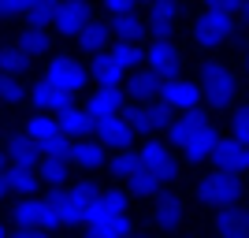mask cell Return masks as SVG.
<instances>
[{
    "label": "cell",
    "mask_w": 249,
    "mask_h": 238,
    "mask_svg": "<svg viewBox=\"0 0 249 238\" xmlns=\"http://www.w3.org/2000/svg\"><path fill=\"white\" fill-rule=\"evenodd\" d=\"M126 194L119 190H108L101 194L93 216L86 220V238H130V220H126Z\"/></svg>",
    "instance_id": "obj_1"
},
{
    "label": "cell",
    "mask_w": 249,
    "mask_h": 238,
    "mask_svg": "<svg viewBox=\"0 0 249 238\" xmlns=\"http://www.w3.org/2000/svg\"><path fill=\"white\" fill-rule=\"evenodd\" d=\"M45 201L60 208V220L67 227H74V223H86V220L93 216L97 201H101V190H97L93 183H78V186H71V190L52 186V194L45 197Z\"/></svg>",
    "instance_id": "obj_2"
},
{
    "label": "cell",
    "mask_w": 249,
    "mask_h": 238,
    "mask_svg": "<svg viewBox=\"0 0 249 238\" xmlns=\"http://www.w3.org/2000/svg\"><path fill=\"white\" fill-rule=\"evenodd\" d=\"M201 93H205V101L212 104V108H231V101L238 93V78H234L223 63L208 60L205 67H201Z\"/></svg>",
    "instance_id": "obj_3"
},
{
    "label": "cell",
    "mask_w": 249,
    "mask_h": 238,
    "mask_svg": "<svg viewBox=\"0 0 249 238\" xmlns=\"http://www.w3.org/2000/svg\"><path fill=\"white\" fill-rule=\"evenodd\" d=\"M234 30V11H223V8H205L194 22V41L201 49H216L223 45Z\"/></svg>",
    "instance_id": "obj_4"
},
{
    "label": "cell",
    "mask_w": 249,
    "mask_h": 238,
    "mask_svg": "<svg viewBox=\"0 0 249 238\" xmlns=\"http://www.w3.org/2000/svg\"><path fill=\"white\" fill-rule=\"evenodd\" d=\"M197 197H201V201H208V205H219V208L238 205L242 183H238V175H231V171H216V175H208L205 183L197 186Z\"/></svg>",
    "instance_id": "obj_5"
},
{
    "label": "cell",
    "mask_w": 249,
    "mask_h": 238,
    "mask_svg": "<svg viewBox=\"0 0 249 238\" xmlns=\"http://www.w3.org/2000/svg\"><path fill=\"white\" fill-rule=\"evenodd\" d=\"M123 115L130 119V127H134L138 134H153V130L171 127V108L164 101H145L142 108H126Z\"/></svg>",
    "instance_id": "obj_6"
},
{
    "label": "cell",
    "mask_w": 249,
    "mask_h": 238,
    "mask_svg": "<svg viewBox=\"0 0 249 238\" xmlns=\"http://www.w3.org/2000/svg\"><path fill=\"white\" fill-rule=\"evenodd\" d=\"M212 164H216V171L242 175V171H249V145L238 142L234 134L223 138V142H216V149H212Z\"/></svg>",
    "instance_id": "obj_7"
},
{
    "label": "cell",
    "mask_w": 249,
    "mask_h": 238,
    "mask_svg": "<svg viewBox=\"0 0 249 238\" xmlns=\"http://www.w3.org/2000/svg\"><path fill=\"white\" fill-rule=\"evenodd\" d=\"M160 101H164L171 112H190V108H197V101H201V86L186 82V78H164Z\"/></svg>",
    "instance_id": "obj_8"
},
{
    "label": "cell",
    "mask_w": 249,
    "mask_h": 238,
    "mask_svg": "<svg viewBox=\"0 0 249 238\" xmlns=\"http://www.w3.org/2000/svg\"><path fill=\"white\" fill-rule=\"evenodd\" d=\"M93 130H97V138H101L104 149H126V145H130V134H134V127H130V119H126L123 112L93 119Z\"/></svg>",
    "instance_id": "obj_9"
},
{
    "label": "cell",
    "mask_w": 249,
    "mask_h": 238,
    "mask_svg": "<svg viewBox=\"0 0 249 238\" xmlns=\"http://www.w3.org/2000/svg\"><path fill=\"white\" fill-rule=\"evenodd\" d=\"M45 78H49L52 86L67 90V93H78V90L86 86V71H82L74 60H67V56H56V60H49V71H45Z\"/></svg>",
    "instance_id": "obj_10"
},
{
    "label": "cell",
    "mask_w": 249,
    "mask_h": 238,
    "mask_svg": "<svg viewBox=\"0 0 249 238\" xmlns=\"http://www.w3.org/2000/svg\"><path fill=\"white\" fill-rule=\"evenodd\" d=\"M89 22V4L86 0H60V11H56V30L67 34V37H78Z\"/></svg>",
    "instance_id": "obj_11"
},
{
    "label": "cell",
    "mask_w": 249,
    "mask_h": 238,
    "mask_svg": "<svg viewBox=\"0 0 249 238\" xmlns=\"http://www.w3.org/2000/svg\"><path fill=\"white\" fill-rule=\"evenodd\" d=\"M71 97L67 90H60V86H52L49 78H41L37 86H30V104L37 108V112H56L60 115L63 108H71Z\"/></svg>",
    "instance_id": "obj_12"
},
{
    "label": "cell",
    "mask_w": 249,
    "mask_h": 238,
    "mask_svg": "<svg viewBox=\"0 0 249 238\" xmlns=\"http://www.w3.org/2000/svg\"><path fill=\"white\" fill-rule=\"evenodd\" d=\"M145 63L149 67H153L156 74H160V78H175L178 74V67H182V56H178V49L171 41H153L149 45V52H145Z\"/></svg>",
    "instance_id": "obj_13"
},
{
    "label": "cell",
    "mask_w": 249,
    "mask_h": 238,
    "mask_svg": "<svg viewBox=\"0 0 249 238\" xmlns=\"http://www.w3.org/2000/svg\"><path fill=\"white\" fill-rule=\"evenodd\" d=\"M208 119L205 115L197 112V108H190V112H182V119H171V127H167V134H171V142L175 145H182V149H186L190 142H194V138H201L208 130Z\"/></svg>",
    "instance_id": "obj_14"
},
{
    "label": "cell",
    "mask_w": 249,
    "mask_h": 238,
    "mask_svg": "<svg viewBox=\"0 0 249 238\" xmlns=\"http://www.w3.org/2000/svg\"><path fill=\"white\" fill-rule=\"evenodd\" d=\"M175 19H178V4L175 0H153V8H149V34H153L156 41L171 37Z\"/></svg>",
    "instance_id": "obj_15"
},
{
    "label": "cell",
    "mask_w": 249,
    "mask_h": 238,
    "mask_svg": "<svg viewBox=\"0 0 249 238\" xmlns=\"http://www.w3.org/2000/svg\"><path fill=\"white\" fill-rule=\"evenodd\" d=\"M8 160L19 167H37L41 164V145L34 142L26 130H19V134L8 138Z\"/></svg>",
    "instance_id": "obj_16"
},
{
    "label": "cell",
    "mask_w": 249,
    "mask_h": 238,
    "mask_svg": "<svg viewBox=\"0 0 249 238\" xmlns=\"http://www.w3.org/2000/svg\"><path fill=\"white\" fill-rule=\"evenodd\" d=\"M142 164L153 171L160 183H167V179H175V160H171V153H167L164 142H145V153H142Z\"/></svg>",
    "instance_id": "obj_17"
},
{
    "label": "cell",
    "mask_w": 249,
    "mask_h": 238,
    "mask_svg": "<svg viewBox=\"0 0 249 238\" xmlns=\"http://www.w3.org/2000/svg\"><path fill=\"white\" fill-rule=\"evenodd\" d=\"M86 112L93 115V119H104V115H119L123 112V93H119V86H101L89 101H86Z\"/></svg>",
    "instance_id": "obj_18"
},
{
    "label": "cell",
    "mask_w": 249,
    "mask_h": 238,
    "mask_svg": "<svg viewBox=\"0 0 249 238\" xmlns=\"http://www.w3.org/2000/svg\"><path fill=\"white\" fill-rule=\"evenodd\" d=\"M160 90H164V78H160L153 67L134 71V74H130V82H126V93H134L138 101H156V97H160Z\"/></svg>",
    "instance_id": "obj_19"
},
{
    "label": "cell",
    "mask_w": 249,
    "mask_h": 238,
    "mask_svg": "<svg viewBox=\"0 0 249 238\" xmlns=\"http://www.w3.org/2000/svg\"><path fill=\"white\" fill-rule=\"evenodd\" d=\"M123 74H126V67L115 60L112 52H97V60H93V78H97L101 86H119V82H123Z\"/></svg>",
    "instance_id": "obj_20"
},
{
    "label": "cell",
    "mask_w": 249,
    "mask_h": 238,
    "mask_svg": "<svg viewBox=\"0 0 249 238\" xmlns=\"http://www.w3.org/2000/svg\"><path fill=\"white\" fill-rule=\"evenodd\" d=\"M56 119H60V130H63V134H74V138H86L89 130H93V115H89V112H78L74 104H71V108H63Z\"/></svg>",
    "instance_id": "obj_21"
},
{
    "label": "cell",
    "mask_w": 249,
    "mask_h": 238,
    "mask_svg": "<svg viewBox=\"0 0 249 238\" xmlns=\"http://www.w3.org/2000/svg\"><path fill=\"white\" fill-rule=\"evenodd\" d=\"M108 37H112V26H104V22H86V30L78 34V45H82V52H104V45H108Z\"/></svg>",
    "instance_id": "obj_22"
},
{
    "label": "cell",
    "mask_w": 249,
    "mask_h": 238,
    "mask_svg": "<svg viewBox=\"0 0 249 238\" xmlns=\"http://www.w3.org/2000/svg\"><path fill=\"white\" fill-rule=\"evenodd\" d=\"M101 160H104V145H101V142L82 138V142L71 145V164H78V167H97Z\"/></svg>",
    "instance_id": "obj_23"
},
{
    "label": "cell",
    "mask_w": 249,
    "mask_h": 238,
    "mask_svg": "<svg viewBox=\"0 0 249 238\" xmlns=\"http://www.w3.org/2000/svg\"><path fill=\"white\" fill-rule=\"evenodd\" d=\"M112 30H115L119 41H138L145 34V22L138 19L134 11H123V15H112Z\"/></svg>",
    "instance_id": "obj_24"
},
{
    "label": "cell",
    "mask_w": 249,
    "mask_h": 238,
    "mask_svg": "<svg viewBox=\"0 0 249 238\" xmlns=\"http://www.w3.org/2000/svg\"><path fill=\"white\" fill-rule=\"evenodd\" d=\"M19 49L30 52V56H45V52L52 49L45 26H26V30H19Z\"/></svg>",
    "instance_id": "obj_25"
},
{
    "label": "cell",
    "mask_w": 249,
    "mask_h": 238,
    "mask_svg": "<svg viewBox=\"0 0 249 238\" xmlns=\"http://www.w3.org/2000/svg\"><path fill=\"white\" fill-rule=\"evenodd\" d=\"M156 223L164 231H175L182 223V201L178 197H160L156 201Z\"/></svg>",
    "instance_id": "obj_26"
},
{
    "label": "cell",
    "mask_w": 249,
    "mask_h": 238,
    "mask_svg": "<svg viewBox=\"0 0 249 238\" xmlns=\"http://www.w3.org/2000/svg\"><path fill=\"white\" fill-rule=\"evenodd\" d=\"M37 183H41V175H34V167H19V164H11V171H8V186L15 190V194L30 197L34 190H37Z\"/></svg>",
    "instance_id": "obj_27"
},
{
    "label": "cell",
    "mask_w": 249,
    "mask_h": 238,
    "mask_svg": "<svg viewBox=\"0 0 249 238\" xmlns=\"http://www.w3.org/2000/svg\"><path fill=\"white\" fill-rule=\"evenodd\" d=\"M26 134L41 145V142H49V138L60 134V119H52V115L37 112V115H30V123H26Z\"/></svg>",
    "instance_id": "obj_28"
},
{
    "label": "cell",
    "mask_w": 249,
    "mask_h": 238,
    "mask_svg": "<svg viewBox=\"0 0 249 238\" xmlns=\"http://www.w3.org/2000/svg\"><path fill=\"white\" fill-rule=\"evenodd\" d=\"M41 212H45V201H34V197H22L15 205V223L19 227H41Z\"/></svg>",
    "instance_id": "obj_29"
},
{
    "label": "cell",
    "mask_w": 249,
    "mask_h": 238,
    "mask_svg": "<svg viewBox=\"0 0 249 238\" xmlns=\"http://www.w3.org/2000/svg\"><path fill=\"white\" fill-rule=\"evenodd\" d=\"M26 67H30V52H22L19 45L0 49V71H4V74H22Z\"/></svg>",
    "instance_id": "obj_30"
},
{
    "label": "cell",
    "mask_w": 249,
    "mask_h": 238,
    "mask_svg": "<svg viewBox=\"0 0 249 238\" xmlns=\"http://www.w3.org/2000/svg\"><path fill=\"white\" fill-rule=\"evenodd\" d=\"M37 175H41V183H49V186H63V183H67V160H63V156H45L41 167H37Z\"/></svg>",
    "instance_id": "obj_31"
},
{
    "label": "cell",
    "mask_w": 249,
    "mask_h": 238,
    "mask_svg": "<svg viewBox=\"0 0 249 238\" xmlns=\"http://www.w3.org/2000/svg\"><path fill=\"white\" fill-rule=\"evenodd\" d=\"M216 142H219V138H216V127H208V130H205L201 138H194V142L186 145V160H190V164H201L205 156H212Z\"/></svg>",
    "instance_id": "obj_32"
},
{
    "label": "cell",
    "mask_w": 249,
    "mask_h": 238,
    "mask_svg": "<svg viewBox=\"0 0 249 238\" xmlns=\"http://www.w3.org/2000/svg\"><path fill=\"white\" fill-rule=\"evenodd\" d=\"M246 223H249V212H242V208H231V205H227L223 212H219V220H216V231L227 238V235H234V231H242Z\"/></svg>",
    "instance_id": "obj_33"
},
{
    "label": "cell",
    "mask_w": 249,
    "mask_h": 238,
    "mask_svg": "<svg viewBox=\"0 0 249 238\" xmlns=\"http://www.w3.org/2000/svg\"><path fill=\"white\" fill-rule=\"evenodd\" d=\"M56 11H60L56 0H37L26 19H30V26H49V22H56Z\"/></svg>",
    "instance_id": "obj_34"
},
{
    "label": "cell",
    "mask_w": 249,
    "mask_h": 238,
    "mask_svg": "<svg viewBox=\"0 0 249 238\" xmlns=\"http://www.w3.org/2000/svg\"><path fill=\"white\" fill-rule=\"evenodd\" d=\"M130 190H134V194H142V197H145V194H156V190H160V179H156L153 171L142 164L134 175H130Z\"/></svg>",
    "instance_id": "obj_35"
},
{
    "label": "cell",
    "mask_w": 249,
    "mask_h": 238,
    "mask_svg": "<svg viewBox=\"0 0 249 238\" xmlns=\"http://www.w3.org/2000/svg\"><path fill=\"white\" fill-rule=\"evenodd\" d=\"M22 97H26V90H22L19 78H15V74H0V101L4 104H19Z\"/></svg>",
    "instance_id": "obj_36"
},
{
    "label": "cell",
    "mask_w": 249,
    "mask_h": 238,
    "mask_svg": "<svg viewBox=\"0 0 249 238\" xmlns=\"http://www.w3.org/2000/svg\"><path fill=\"white\" fill-rule=\"evenodd\" d=\"M112 56H115V60H119V63H123L126 71H134L138 63L145 60V56L138 52V45H134V41H119V45H115V52H112Z\"/></svg>",
    "instance_id": "obj_37"
},
{
    "label": "cell",
    "mask_w": 249,
    "mask_h": 238,
    "mask_svg": "<svg viewBox=\"0 0 249 238\" xmlns=\"http://www.w3.org/2000/svg\"><path fill=\"white\" fill-rule=\"evenodd\" d=\"M138 167H142V156L138 153H119L112 160V175H119V179H130L138 171Z\"/></svg>",
    "instance_id": "obj_38"
},
{
    "label": "cell",
    "mask_w": 249,
    "mask_h": 238,
    "mask_svg": "<svg viewBox=\"0 0 249 238\" xmlns=\"http://www.w3.org/2000/svg\"><path fill=\"white\" fill-rule=\"evenodd\" d=\"M41 153L45 156H63V160H71V142H67V134H56V138H49V142H41Z\"/></svg>",
    "instance_id": "obj_39"
},
{
    "label": "cell",
    "mask_w": 249,
    "mask_h": 238,
    "mask_svg": "<svg viewBox=\"0 0 249 238\" xmlns=\"http://www.w3.org/2000/svg\"><path fill=\"white\" fill-rule=\"evenodd\" d=\"M37 0H0V19H15V15H30Z\"/></svg>",
    "instance_id": "obj_40"
},
{
    "label": "cell",
    "mask_w": 249,
    "mask_h": 238,
    "mask_svg": "<svg viewBox=\"0 0 249 238\" xmlns=\"http://www.w3.org/2000/svg\"><path fill=\"white\" fill-rule=\"evenodd\" d=\"M231 127H234V138L249 145V108H238V112H234V119H231Z\"/></svg>",
    "instance_id": "obj_41"
},
{
    "label": "cell",
    "mask_w": 249,
    "mask_h": 238,
    "mask_svg": "<svg viewBox=\"0 0 249 238\" xmlns=\"http://www.w3.org/2000/svg\"><path fill=\"white\" fill-rule=\"evenodd\" d=\"M208 8H223V11H242L249 15V0H205Z\"/></svg>",
    "instance_id": "obj_42"
},
{
    "label": "cell",
    "mask_w": 249,
    "mask_h": 238,
    "mask_svg": "<svg viewBox=\"0 0 249 238\" xmlns=\"http://www.w3.org/2000/svg\"><path fill=\"white\" fill-rule=\"evenodd\" d=\"M104 8H108V15H123L134 8V0H104Z\"/></svg>",
    "instance_id": "obj_43"
},
{
    "label": "cell",
    "mask_w": 249,
    "mask_h": 238,
    "mask_svg": "<svg viewBox=\"0 0 249 238\" xmlns=\"http://www.w3.org/2000/svg\"><path fill=\"white\" fill-rule=\"evenodd\" d=\"M11 238H49V231H41V227H19Z\"/></svg>",
    "instance_id": "obj_44"
},
{
    "label": "cell",
    "mask_w": 249,
    "mask_h": 238,
    "mask_svg": "<svg viewBox=\"0 0 249 238\" xmlns=\"http://www.w3.org/2000/svg\"><path fill=\"white\" fill-rule=\"evenodd\" d=\"M8 190H11V186H8V171H0V197L8 194Z\"/></svg>",
    "instance_id": "obj_45"
},
{
    "label": "cell",
    "mask_w": 249,
    "mask_h": 238,
    "mask_svg": "<svg viewBox=\"0 0 249 238\" xmlns=\"http://www.w3.org/2000/svg\"><path fill=\"white\" fill-rule=\"evenodd\" d=\"M4 160H8V149H0V171H4Z\"/></svg>",
    "instance_id": "obj_46"
},
{
    "label": "cell",
    "mask_w": 249,
    "mask_h": 238,
    "mask_svg": "<svg viewBox=\"0 0 249 238\" xmlns=\"http://www.w3.org/2000/svg\"><path fill=\"white\" fill-rule=\"evenodd\" d=\"M0 238H8V235H4V227H0Z\"/></svg>",
    "instance_id": "obj_47"
},
{
    "label": "cell",
    "mask_w": 249,
    "mask_h": 238,
    "mask_svg": "<svg viewBox=\"0 0 249 238\" xmlns=\"http://www.w3.org/2000/svg\"><path fill=\"white\" fill-rule=\"evenodd\" d=\"M246 67H249V56H246Z\"/></svg>",
    "instance_id": "obj_48"
}]
</instances>
